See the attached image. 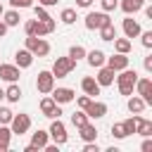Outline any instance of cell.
Returning <instances> with one entry per match:
<instances>
[{
	"label": "cell",
	"instance_id": "obj_43",
	"mask_svg": "<svg viewBox=\"0 0 152 152\" xmlns=\"http://www.w3.org/2000/svg\"><path fill=\"white\" fill-rule=\"evenodd\" d=\"M142 64H145V71H152V55H150V57H145V62H142Z\"/></svg>",
	"mask_w": 152,
	"mask_h": 152
},
{
	"label": "cell",
	"instance_id": "obj_20",
	"mask_svg": "<svg viewBox=\"0 0 152 152\" xmlns=\"http://www.w3.org/2000/svg\"><path fill=\"white\" fill-rule=\"evenodd\" d=\"M135 133L140 135H152V121L142 119L140 114H135Z\"/></svg>",
	"mask_w": 152,
	"mask_h": 152
},
{
	"label": "cell",
	"instance_id": "obj_47",
	"mask_svg": "<svg viewBox=\"0 0 152 152\" xmlns=\"http://www.w3.org/2000/svg\"><path fill=\"white\" fill-rule=\"evenodd\" d=\"M2 12H5V10H2V5H0V17H2Z\"/></svg>",
	"mask_w": 152,
	"mask_h": 152
},
{
	"label": "cell",
	"instance_id": "obj_29",
	"mask_svg": "<svg viewBox=\"0 0 152 152\" xmlns=\"http://www.w3.org/2000/svg\"><path fill=\"white\" fill-rule=\"evenodd\" d=\"M71 124H74L76 128L86 126V124H88V114H86V112H74V114H71Z\"/></svg>",
	"mask_w": 152,
	"mask_h": 152
},
{
	"label": "cell",
	"instance_id": "obj_27",
	"mask_svg": "<svg viewBox=\"0 0 152 152\" xmlns=\"http://www.w3.org/2000/svg\"><path fill=\"white\" fill-rule=\"evenodd\" d=\"M5 97H7L10 102H19V100H21V88H19L17 83H10V88L5 90Z\"/></svg>",
	"mask_w": 152,
	"mask_h": 152
},
{
	"label": "cell",
	"instance_id": "obj_23",
	"mask_svg": "<svg viewBox=\"0 0 152 152\" xmlns=\"http://www.w3.org/2000/svg\"><path fill=\"white\" fill-rule=\"evenodd\" d=\"M48 140H50V133H48V131H36V133L31 135V145H36L38 150H43V147L48 145Z\"/></svg>",
	"mask_w": 152,
	"mask_h": 152
},
{
	"label": "cell",
	"instance_id": "obj_25",
	"mask_svg": "<svg viewBox=\"0 0 152 152\" xmlns=\"http://www.w3.org/2000/svg\"><path fill=\"white\" fill-rule=\"evenodd\" d=\"M19 19H21V17H19V12H17L14 7H12L10 12H2V21L7 24V28H10V26H19Z\"/></svg>",
	"mask_w": 152,
	"mask_h": 152
},
{
	"label": "cell",
	"instance_id": "obj_13",
	"mask_svg": "<svg viewBox=\"0 0 152 152\" xmlns=\"http://www.w3.org/2000/svg\"><path fill=\"white\" fill-rule=\"evenodd\" d=\"M14 64L19 66V69H28L31 64H33V52L31 50H17V55H14Z\"/></svg>",
	"mask_w": 152,
	"mask_h": 152
},
{
	"label": "cell",
	"instance_id": "obj_8",
	"mask_svg": "<svg viewBox=\"0 0 152 152\" xmlns=\"http://www.w3.org/2000/svg\"><path fill=\"white\" fill-rule=\"evenodd\" d=\"M48 133H50V138H52L57 145H64V142H66V138H69V135H66V128H64V124H62L59 119H52V124H50V131H48Z\"/></svg>",
	"mask_w": 152,
	"mask_h": 152
},
{
	"label": "cell",
	"instance_id": "obj_1",
	"mask_svg": "<svg viewBox=\"0 0 152 152\" xmlns=\"http://www.w3.org/2000/svg\"><path fill=\"white\" fill-rule=\"evenodd\" d=\"M138 81V74L131 71L128 66L121 69V76H116V83H119V93L121 95H133V86Z\"/></svg>",
	"mask_w": 152,
	"mask_h": 152
},
{
	"label": "cell",
	"instance_id": "obj_11",
	"mask_svg": "<svg viewBox=\"0 0 152 152\" xmlns=\"http://www.w3.org/2000/svg\"><path fill=\"white\" fill-rule=\"evenodd\" d=\"M57 104H66V102H74V97H76V93L71 90V88H52V95H50Z\"/></svg>",
	"mask_w": 152,
	"mask_h": 152
},
{
	"label": "cell",
	"instance_id": "obj_15",
	"mask_svg": "<svg viewBox=\"0 0 152 152\" xmlns=\"http://www.w3.org/2000/svg\"><path fill=\"white\" fill-rule=\"evenodd\" d=\"M97 69H100V71H97V78H95V81L100 83V88H102V86H112V83H114V74H116V71H114V69H109V66H104V64H102V66H97Z\"/></svg>",
	"mask_w": 152,
	"mask_h": 152
},
{
	"label": "cell",
	"instance_id": "obj_46",
	"mask_svg": "<svg viewBox=\"0 0 152 152\" xmlns=\"http://www.w3.org/2000/svg\"><path fill=\"white\" fill-rule=\"evenodd\" d=\"M2 97H5V90H2V88H0V102H2Z\"/></svg>",
	"mask_w": 152,
	"mask_h": 152
},
{
	"label": "cell",
	"instance_id": "obj_41",
	"mask_svg": "<svg viewBox=\"0 0 152 152\" xmlns=\"http://www.w3.org/2000/svg\"><path fill=\"white\" fill-rule=\"evenodd\" d=\"M83 152H100V147H97V142L93 140V142H86V145H83Z\"/></svg>",
	"mask_w": 152,
	"mask_h": 152
},
{
	"label": "cell",
	"instance_id": "obj_9",
	"mask_svg": "<svg viewBox=\"0 0 152 152\" xmlns=\"http://www.w3.org/2000/svg\"><path fill=\"white\" fill-rule=\"evenodd\" d=\"M133 88H135L138 95L145 100V104H152V81H150V78H138Z\"/></svg>",
	"mask_w": 152,
	"mask_h": 152
},
{
	"label": "cell",
	"instance_id": "obj_38",
	"mask_svg": "<svg viewBox=\"0 0 152 152\" xmlns=\"http://www.w3.org/2000/svg\"><path fill=\"white\" fill-rule=\"evenodd\" d=\"M116 0H102V12H112V10H116Z\"/></svg>",
	"mask_w": 152,
	"mask_h": 152
},
{
	"label": "cell",
	"instance_id": "obj_44",
	"mask_svg": "<svg viewBox=\"0 0 152 152\" xmlns=\"http://www.w3.org/2000/svg\"><path fill=\"white\" fill-rule=\"evenodd\" d=\"M76 5H78V7H90L93 0H76Z\"/></svg>",
	"mask_w": 152,
	"mask_h": 152
},
{
	"label": "cell",
	"instance_id": "obj_30",
	"mask_svg": "<svg viewBox=\"0 0 152 152\" xmlns=\"http://www.w3.org/2000/svg\"><path fill=\"white\" fill-rule=\"evenodd\" d=\"M69 57H71L74 62H78L81 57H86V48H83V45H71V48H69Z\"/></svg>",
	"mask_w": 152,
	"mask_h": 152
},
{
	"label": "cell",
	"instance_id": "obj_14",
	"mask_svg": "<svg viewBox=\"0 0 152 152\" xmlns=\"http://www.w3.org/2000/svg\"><path fill=\"white\" fill-rule=\"evenodd\" d=\"M104 62H107V66H109V69H114V71H121V69H126V66H128V57H126V55H121V52H116V55L107 57Z\"/></svg>",
	"mask_w": 152,
	"mask_h": 152
},
{
	"label": "cell",
	"instance_id": "obj_45",
	"mask_svg": "<svg viewBox=\"0 0 152 152\" xmlns=\"http://www.w3.org/2000/svg\"><path fill=\"white\" fill-rule=\"evenodd\" d=\"M5 33H7V24H5V21H0V38H2Z\"/></svg>",
	"mask_w": 152,
	"mask_h": 152
},
{
	"label": "cell",
	"instance_id": "obj_12",
	"mask_svg": "<svg viewBox=\"0 0 152 152\" xmlns=\"http://www.w3.org/2000/svg\"><path fill=\"white\" fill-rule=\"evenodd\" d=\"M0 78L7 83H17L19 81V66L17 64H0Z\"/></svg>",
	"mask_w": 152,
	"mask_h": 152
},
{
	"label": "cell",
	"instance_id": "obj_36",
	"mask_svg": "<svg viewBox=\"0 0 152 152\" xmlns=\"http://www.w3.org/2000/svg\"><path fill=\"white\" fill-rule=\"evenodd\" d=\"M124 131H126L128 135H131V133H135V116H133V119H126V121H124Z\"/></svg>",
	"mask_w": 152,
	"mask_h": 152
},
{
	"label": "cell",
	"instance_id": "obj_35",
	"mask_svg": "<svg viewBox=\"0 0 152 152\" xmlns=\"http://www.w3.org/2000/svg\"><path fill=\"white\" fill-rule=\"evenodd\" d=\"M33 12H36V19H50V14H48V10H45L43 5H36Z\"/></svg>",
	"mask_w": 152,
	"mask_h": 152
},
{
	"label": "cell",
	"instance_id": "obj_18",
	"mask_svg": "<svg viewBox=\"0 0 152 152\" xmlns=\"http://www.w3.org/2000/svg\"><path fill=\"white\" fill-rule=\"evenodd\" d=\"M86 57H88V64H90L93 69L102 66V64H104V59H107L102 50H90V52H86Z\"/></svg>",
	"mask_w": 152,
	"mask_h": 152
},
{
	"label": "cell",
	"instance_id": "obj_32",
	"mask_svg": "<svg viewBox=\"0 0 152 152\" xmlns=\"http://www.w3.org/2000/svg\"><path fill=\"white\" fill-rule=\"evenodd\" d=\"M112 135H114V138H119V140L128 138V133L124 131V124H114V126H112Z\"/></svg>",
	"mask_w": 152,
	"mask_h": 152
},
{
	"label": "cell",
	"instance_id": "obj_40",
	"mask_svg": "<svg viewBox=\"0 0 152 152\" xmlns=\"http://www.w3.org/2000/svg\"><path fill=\"white\" fill-rule=\"evenodd\" d=\"M140 150H142V152H152V140H150V135H145V140H142Z\"/></svg>",
	"mask_w": 152,
	"mask_h": 152
},
{
	"label": "cell",
	"instance_id": "obj_42",
	"mask_svg": "<svg viewBox=\"0 0 152 152\" xmlns=\"http://www.w3.org/2000/svg\"><path fill=\"white\" fill-rule=\"evenodd\" d=\"M59 0H38V5H43V7H52V5H57Z\"/></svg>",
	"mask_w": 152,
	"mask_h": 152
},
{
	"label": "cell",
	"instance_id": "obj_2",
	"mask_svg": "<svg viewBox=\"0 0 152 152\" xmlns=\"http://www.w3.org/2000/svg\"><path fill=\"white\" fill-rule=\"evenodd\" d=\"M26 50H31L33 57H48L50 55V43L38 38V36H28L26 38Z\"/></svg>",
	"mask_w": 152,
	"mask_h": 152
},
{
	"label": "cell",
	"instance_id": "obj_34",
	"mask_svg": "<svg viewBox=\"0 0 152 152\" xmlns=\"http://www.w3.org/2000/svg\"><path fill=\"white\" fill-rule=\"evenodd\" d=\"M10 5L14 10H26V7H33V0H10Z\"/></svg>",
	"mask_w": 152,
	"mask_h": 152
},
{
	"label": "cell",
	"instance_id": "obj_39",
	"mask_svg": "<svg viewBox=\"0 0 152 152\" xmlns=\"http://www.w3.org/2000/svg\"><path fill=\"white\" fill-rule=\"evenodd\" d=\"M74 100H76V104H78L81 109H86V107H88V102H90V97H88V95H81V97H74Z\"/></svg>",
	"mask_w": 152,
	"mask_h": 152
},
{
	"label": "cell",
	"instance_id": "obj_6",
	"mask_svg": "<svg viewBox=\"0 0 152 152\" xmlns=\"http://www.w3.org/2000/svg\"><path fill=\"white\" fill-rule=\"evenodd\" d=\"M36 88H38V93L50 95L52 88H55V76H52V71H40L38 78H36Z\"/></svg>",
	"mask_w": 152,
	"mask_h": 152
},
{
	"label": "cell",
	"instance_id": "obj_26",
	"mask_svg": "<svg viewBox=\"0 0 152 152\" xmlns=\"http://www.w3.org/2000/svg\"><path fill=\"white\" fill-rule=\"evenodd\" d=\"M97 31H100V38H102V40H114V38H116V28H114L112 21L104 24V26H100Z\"/></svg>",
	"mask_w": 152,
	"mask_h": 152
},
{
	"label": "cell",
	"instance_id": "obj_37",
	"mask_svg": "<svg viewBox=\"0 0 152 152\" xmlns=\"http://www.w3.org/2000/svg\"><path fill=\"white\" fill-rule=\"evenodd\" d=\"M140 38H142V45L145 48H152V31H145V33L140 31Z\"/></svg>",
	"mask_w": 152,
	"mask_h": 152
},
{
	"label": "cell",
	"instance_id": "obj_21",
	"mask_svg": "<svg viewBox=\"0 0 152 152\" xmlns=\"http://www.w3.org/2000/svg\"><path fill=\"white\" fill-rule=\"evenodd\" d=\"M78 131H81V140H83V142H93V140H97V128H95L90 121H88L86 126H81Z\"/></svg>",
	"mask_w": 152,
	"mask_h": 152
},
{
	"label": "cell",
	"instance_id": "obj_16",
	"mask_svg": "<svg viewBox=\"0 0 152 152\" xmlns=\"http://www.w3.org/2000/svg\"><path fill=\"white\" fill-rule=\"evenodd\" d=\"M81 88H83V93H86L88 97H93V95H100V83H97L93 76H86V78L81 81Z\"/></svg>",
	"mask_w": 152,
	"mask_h": 152
},
{
	"label": "cell",
	"instance_id": "obj_19",
	"mask_svg": "<svg viewBox=\"0 0 152 152\" xmlns=\"http://www.w3.org/2000/svg\"><path fill=\"white\" fill-rule=\"evenodd\" d=\"M145 100L140 97V95H133V97H128V112L131 114H142L145 112Z\"/></svg>",
	"mask_w": 152,
	"mask_h": 152
},
{
	"label": "cell",
	"instance_id": "obj_31",
	"mask_svg": "<svg viewBox=\"0 0 152 152\" xmlns=\"http://www.w3.org/2000/svg\"><path fill=\"white\" fill-rule=\"evenodd\" d=\"M59 19H62L64 24H74V21H76V10H71V7H66V10H62V14H59Z\"/></svg>",
	"mask_w": 152,
	"mask_h": 152
},
{
	"label": "cell",
	"instance_id": "obj_7",
	"mask_svg": "<svg viewBox=\"0 0 152 152\" xmlns=\"http://www.w3.org/2000/svg\"><path fill=\"white\" fill-rule=\"evenodd\" d=\"M40 112H43V116H48V119H59V116H62V107H59L50 95L40 100Z\"/></svg>",
	"mask_w": 152,
	"mask_h": 152
},
{
	"label": "cell",
	"instance_id": "obj_17",
	"mask_svg": "<svg viewBox=\"0 0 152 152\" xmlns=\"http://www.w3.org/2000/svg\"><path fill=\"white\" fill-rule=\"evenodd\" d=\"M124 33H126V38H135V36H140V24H138L135 19L126 17V19H124Z\"/></svg>",
	"mask_w": 152,
	"mask_h": 152
},
{
	"label": "cell",
	"instance_id": "obj_3",
	"mask_svg": "<svg viewBox=\"0 0 152 152\" xmlns=\"http://www.w3.org/2000/svg\"><path fill=\"white\" fill-rule=\"evenodd\" d=\"M74 66H76V62H74L71 57H57L55 64H52V76L64 78V76H69V74L74 71Z\"/></svg>",
	"mask_w": 152,
	"mask_h": 152
},
{
	"label": "cell",
	"instance_id": "obj_4",
	"mask_svg": "<svg viewBox=\"0 0 152 152\" xmlns=\"http://www.w3.org/2000/svg\"><path fill=\"white\" fill-rule=\"evenodd\" d=\"M112 19H109V14L107 12H88V17H86V28L88 31H97L100 26H104V24H109Z\"/></svg>",
	"mask_w": 152,
	"mask_h": 152
},
{
	"label": "cell",
	"instance_id": "obj_5",
	"mask_svg": "<svg viewBox=\"0 0 152 152\" xmlns=\"http://www.w3.org/2000/svg\"><path fill=\"white\" fill-rule=\"evenodd\" d=\"M10 131L14 133V135H24L28 128H31V116L28 114H14L12 116V121H10Z\"/></svg>",
	"mask_w": 152,
	"mask_h": 152
},
{
	"label": "cell",
	"instance_id": "obj_24",
	"mask_svg": "<svg viewBox=\"0 0 152 152\" xmlns=\"http://www.w3.org/2000/svg\"><path fill=\"white\" fill-rule=\"evenodd\" d=\"M10 140H12V131L5 124H0V152H7L10 150Z\"/></svg>",
	"mask_w": 152,
	"mask_h": 152
},
{
	"label": "cell",
	"instance_id": "obj_22",
	"mask_svg": "<svg viewBox=\"0 0 152 152\" xmlns=\"http://www.w3.org/2000/svg\"><path fill=\"white\" fill-rule=\"evenodd\" d=\"M142 5H145V0H121V10H124L126 14H135V12H140Z\"/></svg>",
	"mask_w": 152,
	"mask_h": 152
},
{
	"label": "cell",
	"instance_id": "obj_33",
	"mask_svg": "<svg viewBox=\"0 0 152 152\" xmlns=\"http://www.w3.org/2000/svg\"><path fill=\"white\" fill-rule=\"evenodd\" d=\"M12 116H14V114H12V109H7V107H0V124H5V126H7V124L12 121Z\"/></svg>",
	"mask_w": 152,
	"mask_h": 152
},
{
	"label": "cell",
	"instance_id": "obj_28",
	"mask_svg": "<svg viewBox=\"0 0 152 152\" xmlns=\"http://www.w3.org/2000/svg\"><path fill=\"white\" fill-rule=\"evenodd\" d=\"M114 48H116V52L128 55L131 52V40L128 38H114Z\"/></svg>",
	"mask_w": 152,
	"mask_h": 152
},
{
	"label": "cell",
	"instance_id": "obj_10",
	"mask_svg": "<svg viewBox=\"0 0 152 152\" xmlns=\"http://www.w3.org/2000/svg\"><path fill=\"white\" fill-rule=\"evenodd\" d=\"M83 112L88 114V119H102V116L107 114V104H104V102H97V100H90Z\"/></svg>",
	"mask_w": 152,
	"mask_h": 152
}]
</instances>
